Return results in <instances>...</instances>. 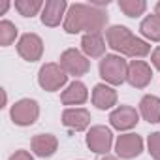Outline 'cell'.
Listing matches in <instances>:
<instances>
[{"label": "cell", "instance_id": "cell-14", "mask_svg": "<svg viewBox=\"0 0 160 160\" xmlns=\"http://www.w3.org/2000/svg\"><path fill=\"white\" fill-rule=\"evenodd\" d=\"M89 98V91L81 81H73L66 87V91L60 94V102L64 106H81Z\"/></svg>", "mask_w": 160, "mask_h": 160}, {"label": "cell", "instance_id": "cell-18", "mask_svg": "<svg viewBox=\"0 0 160 160\" xmlns=\"http://www.w3.org/2000/svg\"><path fill=\"white\" fill-rule=\"evenodd\" d=\"M139 113L151 124L160 122V98L154 94H145L139 102Z\"/></svg>", "mask_w": 160, "mask_h": 160}, {"label": "cell", "instance_id": "cell-9", "mask_svg": "<svg viewBox=\"0 0 160 160\" xmlns=\"http://www.w3.org/2000/svg\"><path fill=\"white\" fill-rule=\"evenodd\" d=\"M141 151H143V139L138 134H122L115 141V152L121 158H126V160L136 158L141 154Z\"/></svg>", "mask_w": 160, "mask_h": 160}, {"label": "cell", "instance_id": "cell-4", "mask_svg": "<svg viewBox=\"0 0 160 160\" xmlns=\"http://www.w3.org/2000/svg\"><path fill=\"white\" fill-rule=\"evenodd\" d=\"M66 81H68V73L57 62H47L38 72V83L43 91H49V92L58 91L60 87L66 85Z\"/></svg>", "mask_w": 160, "mask_h": 160}, {"label": "cell", "instance_id": "cell-6", "mask_svg": "<svg viewBox=\"0 0 160 160\" xmlns=\"http://www.w3.org/2000/svg\"><path fill=\"white\" fill-rule=\"evenodd\" d=\"M60 66L68 75L79 77V75H85L91 68V62L87 60V57L77 51V49H66L60 55Z\"/></svg>", "mask_w": 160, "mask_h": 160}, {"label": "cell", "instance_id": "cell-23", "mask_svg": "<svg viewBox=\"0 0 160 160\" xmlns=\"http://www.w3.org/2000/svg\"><path fill=\"white\" fill-rule=\"evenodd\" d=\"M147 149L154 160H160V132H152L147 138Z\"/></svg>", "mask_w": 160, "mask_h": 160}, {"label": "cell", "instance_id": "cell-16", "mask_svg": "<svg viewBox=\"0 0 160 160\" xmlns=\"http://www.w3.org/2000/svg\"><path fill=\"white\" fill-rule=\"evenodd\" d=\"M57 147H58V139L53 134H38L32 138V151H34V154H38L42 158L55 154Z\"/></svg>", "mask_w": 160, "mask_h": 160}, {"label": "cell", "instance_id": "cell-22", "mask_svg": "<svg viewBox=\"0 0 160 160\" xmlns=\"http://www.w3.org/2000/svg\"><path fill=\"white\" fill-rule=\"evenodd\" d=\"M17 38V27L10 21H0V45H12Z\"/></svg>", "mask_w": 160, "mask_h": 160}, {"label": "cell", "instance_id": "cell-15", "mask_svg": "<svg viewBox=\"0 0 160 160\" xmlns=\"http://www.w3.org/2000/svg\"><path fill=\"white\" fill-rule=\"evenodd\" d=\"M92 104L98 109H109L117 104V91L108 87L106 83H98L92 89Z\"/></svg>", "mask_w": 160, "mask_h": 160}, {"label": "cell", "instance_id": "cell-11", "mask_svg": "<svg viewBox=\"0 0 160 160\" xmlns=\"http://www.w3.org/2000/svg\"><path fill=\"white\" fill-rule=\"evenodd\" d=\"M138 121H139V113L132 106H119L109 115V122L117 130H130L138 124Z\"/></svg>", "mask_w": 160, "mask_h": 160}, {"label": "cell", "instance_id": "cell-20", "mask_svg": "<svg viewBox=\"0 0 160 160\" xmlns=\"http://www.w3.org/2000/svg\"><path fill=\"white\" fill-rule=\"evenodd\" d=\"M119 10L128 17H138L147 10L145 0H119Z\"/></svg>", "mask_w": 160, "mask_h": 160}, {"label": "cell", "instance_id": "cell-12", "mask_svg": "<svg viewBox=\"0 0 160 160\" xmlns=\"http://www.w3.org/2000/svg\"><path fill=\"white\" fill-rule=\"evenodd\" d=\"M62 124L73 132H83L91 124V113L85 108H70L62 113Z\"/></svg>", "mask_w": 160, "mask_h": 160}, {"label": "cell", "instance_id": "cell-26", "mask_svg": "<svg viewBox=\"0 0 160 160\" xmlns=\"http://www.w3.org/2000/svg\"><path fill=\"white\" fill-rule=\"evenodd\" d=\"M154 12H156V15H158V17H160V2H158V4H156V8H154Z\"/></svg>", "mask_w": 160, "mask_h": 160}, {"label": "cell", "instance_id": "cell-25", "mask_svg": "<svg viewBox=\"0 0 160 160\" xmlns=\"http://www.w3.org/2000/svg\"><path fill=\"white\" fill-rule=\"evenodd\" d=\"M151 60H152L154 68H156V70H160V47H156V49L152 51V55H151Z\"/></svg>", "mask_w": 160, "mask_h": 160}, {"label": "cell", "instance_id": "cell-10", "mask_svg": "<svg viewBox=\"0 0 160 160\" xmlns=\"http://www.w3.org/2000/svg\"><path fill=\"white\" fill-rule=\"evenodd\" d=\"M152 79V70L145 60H132L128 64V79L126 81L136 89H145Z\"/></svg>", "mask_w": 160, "mask_h": 160}, {"label": "cell", "instance_id": "cell-27", "mask_svg": "<svg viewBox=\"0 0 160 160\" xmlns=\"http://www.w3.org/2000/svg\"><path fill=\"white\" fill-rule=\"evenodd\" d=\"M102 160H117V158H115V156H109V154H106V156H104Z\"/></svg>", "mask_w": 160, "mask_h": 160}, {"label": "cell", "instance_id": "cell-24", "mask_svg": "<svg viewBox=\"0 0 160 160\" xmlns=\"http://www.w3.org/2000/svg\"><path fill=\"white\" fill-rule=\"evenodd\" d=\"M10 160H34V158H32V154L28 151H15L10 156Z\"/></svg>", "mask_w": 160, "mask_h": 160}, {"label": "cell", "instance_id": "cell-2", "mask_svg": "<svg viewBox=\"0 0 160 160\" xmlns=\"http://www.w3.org/2000/svg\"><path fill=\"white\" fill-rule=\"evenodd\" d=\"M106 38H108V45L113 51H117L121 55H126V57L141 58V57H147L149 51H151V45L147 42L136 38L126 27H121V25L111 27L106 32Z\"/></svg>", "mask_w": 160, "mask_h": 160}, {"label": "cell", "instance_id": "cell-7", "mask_svg": "<svg viewBox=\"0 0 160 160\" xmlns=\"http://www.w3.org/2000/svg\"><path fill=\"white\" fill-rule=\"evenodd\" d=\"M87 147L92 151V152H98V154H108L111 151V145H113V134L108 126H92L89 132H87Z\"/></svg>", "mask_w": 160, "mask_h": 160}, {"label": "cell", "instance_id": "cell-21", "mask_svg": "<svg viewBox=\"0 0 160 160\" xmlns=\"http://www.w3.org/2000/svg\"><path fill=\"white\" fill-rule=\"evenodd\" d=\"M43 2L42 0H17L15 2V10L21 13V15H25V17H32V15H36L40 10H43Z\"/></svg>", "mask_w": 160, "mask_h": 160}, {"label": "cell", "instance_id": "cell-1", "mask_svg": "<svg viewBox=\"0 0 160 160\" xmlns=\"http://www.w3.org/2000/svg\"><path fill=\"white\" fill-rule=\"evenodd\" d=\"M108 25V13L94 4H72L64 17V30L68 34H77L87 30V34H102Z\"/></svg>", "mask_w": 160, "mask_h": 160}, {"label": "cell", "instance_id": "cell-19", "mask_svg": "<svg viewBox=\"0 0 160 160\" xmlns=\"http://www.w3.org/2000/svg\"><path fill=\"white\" fill-rule=\"evenodd\" d=\"M139 32L151 42H160V17L156 13L147 15L139 25Z\"/></svg>", "mask_w": 160, "mask_h": 160}, {"label": "cell", "instance_id": "cell-13", "mask_svg": "<svg viewBox=\"0 0 160 160\" xmlns=\"http://www.w3.org/2000/svg\"><path fill=\"white\" fill-rule=\"evenodd\" d=\"M66 0H47L42 10V23L45 27H58L62 17L66 15Z\"/></svg>", "mask_w": 160, "mask_h": 160}, {"label": "cell", "instance_id": "cell-8", "mask_svg": "<svg viewBox=\"0 0 160 160\" xmlns=\"http://www.w3.org/2000/svg\"><path fill=\"white\" fill-rule=\"evenodd\" d=\"M17 53L21 55V58L28 60V62H36L42 58V53H43V42L38 34H23L19 43H17Z\"/></svg>", "mask_w": 160, "mask_h": 160}, {"label": "cell", "instance_id": "cell-17", "mask_svg": "<svg viewBox=\"0 0 160 160\" xmlns=\"http://www.w3.org/2000/svg\"><path fill=\"white\" fill-rule=\"evenodd\" d=\"M81 49L87 57L91 58H104V53H106V42L102 38V34H85L81 38Z\"/></svg>", "mask_w": 160, "mask_h": 160}, {"label": "cell", "instance_id": "cell-3", "mask_svg": "<svg viewBox=\"0 0 160 160\" xmlns=\"http://www.w3.org/2000/svg\"><path fill=\"white\" fill-rule=\"evenodd\" d=\"M100 75L111 85H122L128 79V62L121 55H106L100 60Z\"/></svg>", "mask_w": 160, "mask_h": 160}, {"label": "cell", "instance_id": "cell-5", "mask_svg": "<svg viewBox=\"0 0 160 160\" xmlns=\"http://www.w3.org/2000/svg\"><path fill=\"white\" fill-rule=\"evenodd\" d=\"M12 121L17 124V126H30L38 121V115H40V106L36 100H30V98H23L19 102H15L12 106Z\"/></svg>", "mask_w": 160, "mask_h": 160}]
</instances>
